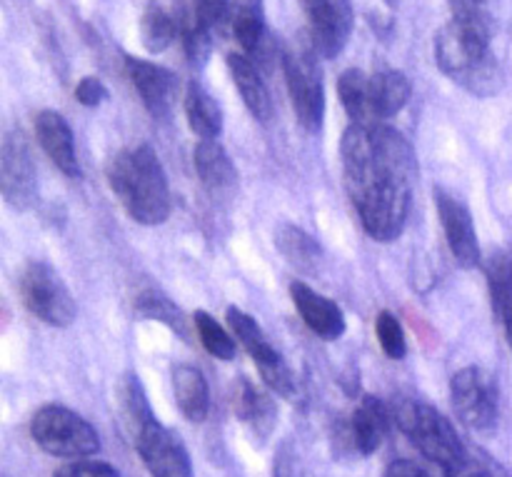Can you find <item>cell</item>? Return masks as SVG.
Returning a JSON list of instances; mask_svg holds the SVG:
<instances>
[{"mask_svg":"<svg viewBox=\"0 0 512 477\" xmlns=\"http://www.w3.org/2000/svg\"><path fill=\"white\" fill-rule=\"evenodd\" d=\"M345 188L365 233L390 243L405 230L418 173L410 143L385 123H350L340 143Z\"/></svg>","mask_w":512,"mask_h":477,"instance_id":"1","label":"cell"},{"mask_svg":"<svg viewBox=\"0 0 512 477\" xmlns=\"http://www.w3.org/2000/svg\"><path fill=\"white\" fill-rule=\"evenodd\" d=\"M290 298H293L295 310L305 320L310 330L323 340H338L345 333V315L338 305L325 295L315 293L310 285L295 280L290 285Z\"/></svg>","mask_w":512,"mask_h":477,"instance_id":"16","label":"cell"},{"mask_svg":"<svg viewBox=\"0 0 512 477\" xmlns=\"http://www.w3.org/2000/svg\"><path fill=\"white\" fill-rule=\"evenodd\" d=\"M465 477H510V475L505 473L503 468H498L495 463H490V460H475Z\"/></svg>","mask_w":512,"mask_h":477,"instance_id":"40","label":"cell"},{"mask_svg":"<svg viewBox=\"0 0 512 477\" xmlns=\"http://www.w3.org/2000/svg\"><path fill=\"white\" fill-rule=\"evenodd\" d=\"M395 420H398L400 430L408 435L410 443L420 450L425 460L445 465L453 473L468 465L463 440L455 433L453 423L445 415H440L433 405L405 400L395 410Z\"/></svg>","mask_w":512,"mask_h":477,"instance_id":"4","label":"cell"},{"mask_svg":"<svg viewBox=\"0 0 512 477\" xmlns=\"http://www.w3.org/2000/svg\"><path fill=\"white\" fill-rule=\"evenodd\" d=\"M120 413H123L125 430L130 433V440L135 443L140 433H143L145 425L150 423L153 413H150V405L145 400L143 385L133 378V375H125L123 383H120Z\"/></svg>","mask_w":512,"mask_h":477,"instance_id":"28","label":"cell"},{"mask_svg":"<svg viewBox=\"0 0 512 477\" xmlns=\"http://www.w3.org/2000/svg\"><path fill=\"white\" fill-rule=\"evenodd\" d=\"M303 8L308 15L313 53L328 60L343 53L355 18L350 0H303Z\"/></svg>","mask_w":512,"mask_h":477,"instance_id":"11","label":"cell"},{"mask_svg":"<svg viewBox=\"0 0 512 477\" xmlns=\"http://www.w3.org/2000/svg\"><path fill=\"white\" fill-rule=\"evenodd\" d=\"M455 23L473 25V28L495 33L493 0H448Z\"/></svg>","mask_w":512,"mask_h":477,"instance_id":"31","label":"cell"},{"mask_svg":"<svg viewBox=\"0 0 512 477\" xmlns=\"http://www.w3.org/2000/svg\"><path fill=\"white\" fill-rule=\"evenodd\" d=\"M125 70L138 90L140 100L145 108L155 115V118H165L173 110L175 98H178V80L170 70L160 68V65L150 63V60L128 58L125 60Z\"/></svg>","mask_w":512,"mask_h":477,"instance_id":"14","label":"cell"},{"mask_svg":"<svg viewBox=\"0 0 512 477\" xmlns=\"http://www.w3.org/2000/svg\"><path fill=\"white\" fill-rule=\"evenodd\" d=\"M135 450L150 477H193V463L185 445L158 420H150L135 438Z\"/></svg>","mask_w":512,"mask_h":477,"instance_id":"12","label":"cell"},{"mask_svg":"<svg viewBox=\"0 0 512 477\" xmlns=\"http://www.w3.org/2000/svg\"><path fill=\"white\" fill-rule=\"evenodd\" d=\"M30 435L35 445L55 458H90L100 450V438L88 420L63 405H45L33 415Z\"/></svg>","mask_w":512,"mask_h":477,"instance_id":"5","label":"cell"},{"mask_svg":"<svg viewBox=\"0 0 512 477\" xmlns=\"http://www.w3.org/2000/svg\"><path fill=\"white\" fill-rule=\"evenodd\" d=\"M283 73L285 80H288V93L295 110V118H298V123L305 130L318 133L323 128L325 115V88L318 63L305 50H285Z\"/></svg>","mask_w":512,"mask_h":477,"instance_id":"7","label":"cell"},{"mask_svg":"<svg viewBox=\"0 0 512 477\" xmlns=\"http://www.w3.org/2000/svg\"><path fill=\"white\" fill-rule=\"evenodd\" d=\"M233 35L245 53H258L260 43L265 38L263 23V0H240L238 8L233 10Z\"/></svg>","mask_w":512,"mask_h":477,"instance_id":"26","label":"cell"},{"mask_svg":"<svg viewBox=\"0 0 512 477\" xmlns=\"http://www.w3.org/2000/svg\"><path fill=\"white\" fill-rule=\"evenodd\" d=\"M138 313L145 315V318L163 320V323L170 325L175 333H180V335L188 333V330H185V323H183V313H180V310L175 308L168 298H163V295H140Z\"/></svg>","mask_w":512,"mask_h":477,"instance_id":"33","label":"cell"},{"mask_svg":"<svg viewBox=\"0 0 512 477\" xmlns=\"http://www.w3.org/2000/svg\"><path fill=\"white\" fill-rule=\"evenodd\" d=\"M435 208H438L440 223H443L445 238L453 258L458 260L460 268L473 270L480 265V245L478 233H475L473 215L468 205L455 195L445 193L443 188H435Z\"/></svg>","mask_w":512,"mask_h":477,"instance_id":"13","label":"cell"},{"mask_svg":"<svg viewBox=\"0 0 512 477\" xmlns=\"http://www.w3.org/2000/svg\"><path fill=\"white\" fill-rule=\"evenodd\" d=\"M493 33L450 20L435 38L438 68L478 98H490L503 85V73L490 50Z\"/></svg>","mask_w":512,"mask_h":477,"instance_id":"3","label":"cell"},{"mask_svg":"<svg viewBox=\"0 0 512 477\" xmlns=\"http://www.w3.org/2000/svg\"><path fill=\"white\" fill-rule=\"evenodd\" d=\"M488 288L495 315L503 320L512 310V245L488 260Z\"/></svg>","mask_w":512,"mask_h":477,"instance_id":"27","label":"cell"},{"mask_svg":"<svg viewBox=\"0 0 512 477\" xmlns=\"http://www.w3.org/2000/svg\"><path fill=\"white\" fill-rule=\"evenodd\" d=\"M375 335H378L380 348L385 350V355H388L390 360L405 358V353H408V345H405L403 325H400V320L395 318L390 310L378 313V318H375Z\"/></svg>","mask_w":512,"mask_h":477,"instance_id":"32","label":"cell"},{"mask_svg":"<svg viewBox=\"0 0 512 477\" xmlns=\"http://www.w3.org/2000/svg\"><path fill=\"white\" fill-rule=\"evenodd\" d=\"M228 5L230 0H198V5H195V15H198V20L205 25V28L213 30L215 25L225 18Z\"/></svg>","mask_w":512,"mask_h":477,"instance_id":"38","label":"cell"},{"mask_svg":"<svg viewBox=\"0 0 512 477\" xmlns=\"http://www.w3.org/2000/svg\"><path fill=\"white\" fill-rule=\"evenodd\" d=\"M385 477H455V473L445 465L433 460H395L385 470Z\"/></svg>","mask_w":512,"mask_h":477,"instance_id":"35","label":"cell"},{"mask_svg":"<svg viewBox=\"0 0 512 477\" xmlns=\"http://www.w3.org/2000/svg\"><path fill=\"white\" fill-rule=\"evenodd\" d=\"M385 3H388L390 8H395V5H398V0H385Z\"/></svg>","mask_w":512,"mask_h":477,"instance_id":"42","label":"cell"},{"mask_svg":"<svg viewBox=\"0 0 512 477\" xmlns=\"http://www.w3.org/2000/svg\"><path fill=\"white\" fill-rule=\"evenodd\" d=\"M185 118H188L190 130L198 135L200 140H215L223 133V110L215 103L213 95L203 88L200 83H188L183 98Z\"/></svg>","mask_w":512,"mask_h":477,"instance_id":"22","label":"cell"},{"mask_svg":"<svg viewBox=\"0 0 512 477\" xmlns=\"http://www.w3.org/2000/svg\"><path fill=\"white\" fill-rule=\"evenodd\" d=\"M193 320H195V330H198V335H200V343H203V348L208 350L213 358H218V360H233L235 358V353H238V345H235V340L230 338L223 328H220V323L213 318V315L205 313V310H198V313L193 315Z\"/></svg>","mask_w":512,"mask_h":477,"instance_id":"30","label":"cell"},{"mask_svg":"<svg viewBox=\"0 0 512 477\" xmlns=\"http://www.w3.org/2000/svg\"><path fill=\"white\" fill-rule=\"evenodd\" d=\"M275 245L285 255V260L293 268L303 270V273H313L320 263V255H323V250L315 243L313 235H308L305 230L288 223L280 225L278 233H275Z\"/></svg>","mask_w":512,"mask_h":477,"instance_id":"24","label":"cell"},{"mask_svg":"<svg viewBox=\"0 0 512 477\" xmlns=\"http://www.w3.org/2000/svg\"><path fill=\"white\" fill-rule=\"evenodd\" d=\"M180 40H183V50L193 65H203L210 55V30L195 15L193 23H185L180 30Z\"/></svg>","mask_w":512,"mask_h":477,"instance_id":"34","label":"cell"},{"mask_svg":"<svg viewBox=\"0 0 512 477\" xmlns=\"http://www.w3.org/2000/svg\"><path fill=\"white\" fill-rule=\"evenodd\" d=\"M20 298L25 308L53 328H65L75 320L78 308L68 285L45 263H30L20 275Z\"/></svg>","mask_w":512,"mask_h":477,"instance_id":"6","label":"cell"},{"mask_svg":"<svg viewBox=\"0 0 512 477\" xmlns=\"http://www.w3.org/2000/svg\"><path fill=\"white\" fill-rule=\"evenodd\" d=\"M350 435H353V448L360 455L378 453L380 445L388 435V410L373 395H365L350 418Z\"/></svg>","mask_w":512,"mask_h":477,"instance_id":"19","label":"cell"},{"mask_svg":"<svg viewBox=\"0 0 512 477\" xmlns=\"http://www.w3.org/2000/svg\"><path fill=\"white\" fill-rule=\"evenodd\" d=\"M235 415L248 425V430L260 443H265L275 428V403L248 380L240 383L238 395H235Z\"/></svg>","mask_w":512,"mask_h":477,"instance_id":"23","label":"cell"},{"mask_svg":"<svg viewBox=\"0 0 512 477\" xmlns=\"http://www.w3.org/2000/svg\"><path fill=\"white\" fill-rule=\"evenodd\" d=\"M178 35V25L160 5L150 3L140 15V40L148 53H163Z\"/></svg>","mask_w":512,"mask_h":477,"instance_id":"29","label":"cell"},{"mask_svg":"<svg viewBox=\"0 0 512 477\" xmlns=\"http://www.w3.org/2000/svg\"><path fill=\"white\" fill-rule=\"evenodd\" d=\"M275 477H300L298 458H295L288 448L278 450V458H275Z\"/></svg>","mask_w":512,"mask_h":477,"instance_id":"39","label":"cell"},{"mask_svg":"<svg viewBox=\"0 0 512 477\" xmlns=\"http://www.w3.org/2000/svg\"><path fill=\"white\" fill-rule=\"evenodd\" d=\"M338 95L350 123H373L370 115V78L358 68H348L338 78Z\"/></svg>","mask_w":512,"mask_h":477,"instance_id":"25","label":"cell"},{"mask_svg":"<svg viewBox=\"0 0 512 477\" xmlns=\"http://www.w3.org/2000/svg\"><path fill=\"white\" fill-rule=\"evenodd\" d=\"M75 100H78L80 105H85V108H95V105H100L103 100H108V88H105L98 78L88 75V78H83L75 85Z\"/></svg>","mask_w":512,"mask_h":477,"instance_id":"37","label":"cell"},{"mask_svg":"<svg viewBox=\"0 0 512 477\" xmlns=\"http://www.w3.org/2000/svg\"><path fill=\"white\" fill-rule=\"evenodd\" d=\"M503 323H505V333H508V343H510V348H512V310H510L508 315H505Z\"/></svg>","mask_w":512,"mask_h":477,"instance_id":"41","label":"cell"},{"mask_svg":"<svg viewBox=\"0 0 512 477\" xmlns=\"http://www.w3.org/2000/svg\"><path fill=\"white\" fill-rule=\"evenodd\" d=\"M55 477H120L118 470L110 468L108 463H100V460H73V463L63 465V468L55 473Z\"/></svg>","mask_w":512,"mask_h":477,"instance_id":"36","label":"cell"},{"mask_svg":"<svg viewBox=\"0 0 512 477\" xmlns=\"http://www.w3.org/2000/svg\"><path fill=\"white\" fill-rule=\"evenodd\" d=\"M228 325L230 330H233L235 338L240 340V345L248 350L253 363L258 365L265 385H268L270 390H275L278 395H283V398L293 400L295 393H298L293 373H290V368L285 365L283 355L268 343V338H265V333L260 330V325L240 308H228Z\"/></svg>","mask_w":512,"mask_h":477,"instance_id":"8","label":"cell"},{"mask_svg":"<svg viewBox=\"0 0 512 477\" xmlns=\"http://www.w3.org/2000/svg\"><path fill=\"white\" fill-rule=\"evenodd\" d=\"M410 95H413V85H410L408 75L400 73V70H378L375 75H370L373 123H383V120L398 115L408 105Z\"/></svg>","mask_w":512,"mask_h":477,"instance_id":"18","label":"cell"},{"mask_svg":"<svg viewBox=\"0 0 512 477\" xmlns=\"http://www.w3.org/2000/svg\"><path fill=\"white\" fill-rule=\"evenodd\" d=\"M173 393L178 410L190 423H203L210 410V388L205 375L193 365H178L173 370Z\"/></svg>","mask_w":512,"mask_h":477,"instance_id":"20","label":"cell"},{"mask_svg":"<svg viewBox=\"0 0 512 477\" xmlns=\"http://www.w3.org/2000/svg\"><path fill=\"white\" fill-rule=\"evenodd\" d=\"M0 190L10 208L30 210L38 203V178L23 133H8L0 150Z\"/></svg>","mask_w":512,"mask_h":477,"instance_id":"10","label":"cell"},{"mask_svg":"<svg viewBox=\"0 0 512 477\" xmlns=\"http://www.w3.org/2000/svg\"><path fill=\"white\" fill-rule=\"evenodd\" d=\"M228 70L230 78H233L235 88H238L240 98H243L245 108L255 115V120L260 123H268L273 118V100H270L268 85L260 78L258 68L253 65V60L248 55L230 53L228 55Z\"/></svg>","mask_w":512,"mask_h":477,"instance_id":"17","label":"cell"},{"mask_svg":"<svg viewBox=\"0 0 512 477\" xmlns=\"http://www.w3.org/2000/svg\"><path fill=\"white\" fill-rule=\"evenodd\" d=\"M450 400L455 415L475 433H488L498 423V385L485 370H458L450 383Z\"/></svg>","mask_w":512,"mask_h":477,"instance_id":"9","label":"cell"},{"mask_svg":"<svg viewBox=\"0 0 512 477\" xmlns=\"http://www.w3.org/2000/svg\"><path fill=\"white\" fill-rule=\"evenodd\" d=\"M108 183L135 223L160 225L168 220V178L150 145H138L115 155L110 160Z\"/></svg>","mask_w":512,"mask_h":477,"instance_id":"2","label":"cell"},{"mask_svg":"<svg viewBox=\"0 0 512 477\" xmlns=\"http://www.w3.org/2000/svg\"><path fill=\"white\" fill-rule=\"evenodd\" d=\"M193 163L198 178L210 190L223 193V190L233 188L235 180H238L233 160H230V155L225 153V148L218 140H200L193 150Z\"/></svg>","mask_w":512,"mask_h":477,"instance_id":"21","label":"cell"},{"mask_svg":"<svg viewBox=\"0 0 512 477\" xmlns=\"http://www.w3.org/2000/svg\"><path fill=\"white\" fill-rule=\"evenodd\" d=\"M35 135H38L50 163L60 173H65L68 178H80V163L78 153H75L73 130H70L68 120L63 115L55 113V110H40L35 115Z\"/></svg>","mask_w":512,"mask_h":477,"instance_id":"15","label":"cell"}]
</instances>
